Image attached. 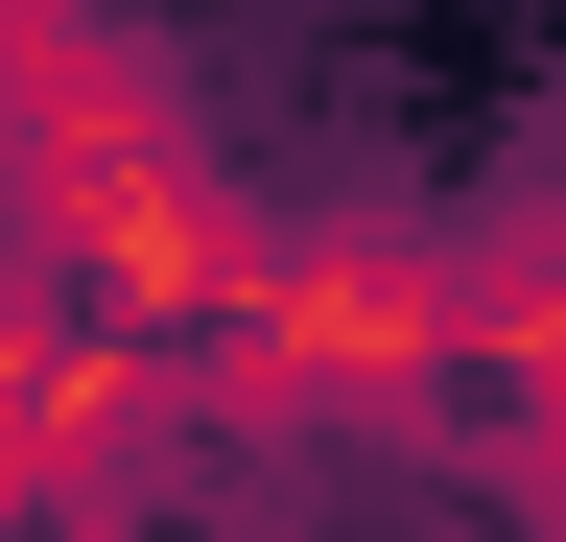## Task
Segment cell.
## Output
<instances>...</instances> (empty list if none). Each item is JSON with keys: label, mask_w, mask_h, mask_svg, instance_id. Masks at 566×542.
<instances>
[{"label": "cell", "mask_w": 566, "mask_h": 542, "mask_svg": "<svg viewBox=\"0 0 566 542\" xmlns=\"http://www.w3.org/2000/svg\"><path fill=\"white\" fill-rule=\"evenodd\" d=\"M0 259L71 284L95 330H142V354L260 259V189L212 166L142 0H0Z\"/></svg>", "instance_id": "cell-1"}, {"label": "cell", "mask_w": 566, "mask_h": 542, "mask_svg": "<svg viewBox=\"0 0 566 542\" xmlns=\"http://www.w3.org/2000/svg\"><path fill=\"white\" fill-rule=\"evenodd\" d=\"M189 448H424L449 425V213H260V259L166 330Z\"/></svg>", "instance_id": "cell-2"}, {"label": "cell", "mask_w": 566, "mask_h": 542, "mask_svg": "<svg viewBox=\"0 0 566 542\" xmlns=\"http://www.w3.org/2000/svg\"><path fill=\"white\" fill-rule=\"evenodd\" d=\"M189 448V401H166V354L142 330H95L71 284H24L0 259V519L24 542H118V496Z\"/></svg>", "instance_id": "cell-3"}, {"label": "cell", "mask_w": 566, "mask_h": 542, "mask_svg": "<svg viewBox=\"0 0 566 542\" xmlns=\"http://www.w3.org/2000/svg\"><path fill=\"white\" fill-rule=\"evenodd\" d=\"M449 378H472V401L566 378V189H543V213H472V236H449Z\"/></svg>", "instance_id": "cell-4"}, {"label": "cell", "mask_w": 566, "mask_h": 542, "mask_svg": "<svg viewBox=\"0 0 566 542\" xmlns=\"http://www.w3.org/2000/svg\"><path fill=\"white\" fill-rule=\"evenodd\" d=\"M472 496L520 519V542H566V378H520V401L472 425Z\"/></svg>", "instance_id": "cell-5"}, {"label": "cell", "mask_w": 566, "mask_h": 542, "mask_svg": "<svg viewBox=\"0 0 566 542\" xmlns=\"http://www.w3.org/2000/svg\"><path fill=\"white\" fill-rule=\"evenodd\" d=\"M0 542H24V519H0Z\"/></svg>", "instance_id": "cell-6"}]
</instances>
